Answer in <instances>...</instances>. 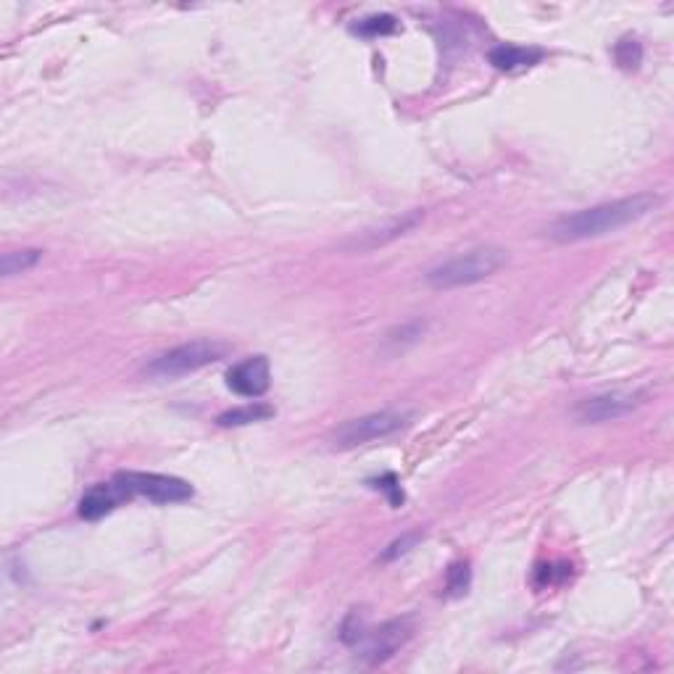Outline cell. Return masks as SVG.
Wrapping results in <instances>:
<instances>
[{"label":"cell","mask_w":674,"mask_h":674,"mask_svg":"<svg viewBox=\"0 0 674 674\" xmlns=\"http://www.w3.org/2000/svg\"><path fill=\"white\" fill-rule=\"evenodd\" d=\"M661 198L656 193H638L619 201L601 203V206L582 208L577 214H567L556 219L548 227V237L556 243H580V240H593V237L617 232L627 224L638 222L648 216L653 208L659 206Z\"/></svg>","instance_id":"obj_1"},{"label":"cell","mask_w":674,"mask_h":674,"mask_svg":"<svg viewBox=\"0 0 674 674\" xmlns=\"http://www.w3.org/2000/svg\"><path fill=\"white\" fill-rule=\"evenodd\" d=\"M506 264H509V251L485 245V248H474V251L461 253V256H453V259L430 269L427 285L432 290H456V287L477 285V282L493 277Z\"/></svg>","instance_id":"obj_2"},{"label":"cell","mask_w":674,"mask_h":674,"mask_svg":"<svg viewBox=\"0 0 674 674\" xmlns=\"http://www.w3.org/2000/svg\"><path fill=\"white\" fill-rule=\"evenodd\" d=\"M227 353H230V345L227 343L201 337V340H190V343H182L177 348L158 353L156 359L145 364V374L153 377V380H174V377H185V374L198 372V369H203L208 364H216Z\"/></svg>","instance_id":"obj_3"},{"label":"cell","mask_w":674,"mask_h":674,"mask_svg":"<svg viewBox=\"0 0 674 674\" xmlns=\"http://www.w3.org/2000/svg\"><path fill=\"white\" fill-rule=\"evenodd\" d=\"M411 422V411H374V414L356 416L348 419L332 432V445L340 451L359 448V445L372 443V440L390 438L395 432H401Z\"/></svg>","instance_id":"obj_4"},{"label":"cell","mask_w":674,"mask_h":674,"mask_svg":"<svg viewBox=\"0 0 674 674\" xmlns=\"http://www.w3.org/2000/svg\"><path fill=\"white\" fill-rule=\"evenodd\" d=\"M114 488L124 498H148L153 503H185L195 495L193 485L180 477L156 472H119L114 477Z\"/></svg>","instance_id":"obj_5"},{"label":"cell","mask_w":674,"mask_h":674,"mask_svg":"<svg viewBox=\"0 0 674 674\" xmlns=\"http://www.w3.org/2000/svg\"><path fill=\"white\" fill-rule=\"evenodd\" d=\"M643 401H646V393H640V390H611V393L593 395V398L577 403L574 419H577V424L617 422L622 416L640 409Z\"/></svg>","instance_id":"obj_6"},{"label":"cell","mask_w":674,"mask_h":674,"mask_svg":"<svg viewBox=\"0 0 674 674\" xmlns=\"http://www.w3.org/2000/svg\"><path fill=\"white\" fill-rule=\"evenodd\" d=\"M272 385V366L266 356H251L227 372V388L243 398H261Z\"/></svg>","instance_id":"obj_7"},{"label":"cell","mask_w":674,"mask_h":674,"mask_svg":"<svg viewBox=\"0 0 674 674\" xmlns=\"http://www.w3.org/2000/svg\"><path fill=\"white\" fill-rule=\"evenodd\" d=\"M411 638V622L409 619H393V622L382 624L377 630H366L364 640V656L369 664H380V661H388L398 648Z\"/></svg>","instance_id":"obj_8"},{"label":"cell","mask_w":674,"mask_h":674,"mask_svg":"<svg viewBox=\"0 0 674 674\" xmlns=\"http://www.w3.org/2000/svg\"><path fill=\"white\" fill-rule=\"evenodd\" d=\"M422 222V211H411V214L393 219V222L374 227V230H364L356 237H351L348 243H343L345 251H374L385 243H393L398 237H403L409 230H414L416 224Z\"/></svg>","instance_id":"obj_9"},{"label":"cell","mask_w":674,"mask_h":674,"mask_svg":"<svg viewBox=\"0 0 674 674\" xmlns=\"http://www.w3.org/2000/svg\"><path fill=\"white\" fill-rule=\"evenodd\" d=\"M119 501H122V495H119V490L114 488V482H111V485H106V482L93 485V488L82 495V501H79V517L87 519V522L103 519L106 514H111V511L116 509V503Z\"/></svg>","instance_id":"obj_10"},{"label":"cell","mask_w":674,"mask_h":674,"mask_svg":"<svg viewBox=\"0 0 674 674\" xmlns=\"http://www.w3.org/2000/svg\"><path fill=\"white\" fill-rule=\"evenodd\" d=\"M490 64L501 72H517V69H530L540 64L543 51L540 48H522V45H495L488 53Z\"/></svg>","instance_id":"obj_11"},{"label":"cell","mask_w":674,"mask_h":674,"mask_svg":"<svg viewBox=\"0 0 674 674\" xmlns=\"http://www.w3.org/2000/svg\"><path fill=\"white\" fill-rule=\"evenodd\" d=\"M269 416H274L272 406L256 401L248 403V406H237V409L224 411V414L216 416V424H219V427H245V424L264 422Z\"/></svg>","instance_id":"obj_12"},{"label":"cell","mask_w":674,"mask_h":674,"mask_svg":"<svg viewBox=\"0 0 674 674\" xmlns=\"http://www.w3.org/2000/svg\"><path fill=\"white\" fill-rule=\"evenodd\" d=\"M40 259H43V251H37V248L8 251L3 253V259H0V272H3V277H16V274L29 272Z\"/></svg>","instance_id":"obj_13"},{"label":"cell","mask_w":674,"mask_h":674,"mask_svg":"<svg viewBox=\"0 0 674 674\" xmlns=\"http://www.w3.org/2000/svg\"><path fill=\"white\" fill-rule=\"evenodd\" d=\"M395 29H398V19L390 14H372L361 19L359 24H353V32L361 37H382V35H393Z\"/></svg>","instance_id":"obj_14"},{"label":"cell","mask_w":674,"mask_h":674,"mask_svg":"<svg viewBox=\"0 0 674 674\" xmlns=\"http://www.w3.org/2000/svg\"><path fill=\"white\" fill-rule=\"evenodd\" d=\"M472 585V569H469L467 561H459V564H451V569L445 572V596L461 598Z\"/></svg>","instance_id":"obj_15"},{"label":"cell","mask_w":674,"mask_h":674,"mask_svg":"<svg viewBox=\"0 0 674 674\" xmlns=\"http://www.w3.org/2000/svg\"><path fill=\"white\" fill-rule=\"evenodd\" d=\"M424 330H427V322H411V324H403V327H398V330L390 332L388 337H385V343H388L390 351H403L406 345L416 343L419 337L424 335Z\"/></svg>","instance_id":"obj_16"},{"label":"cell","mask_w":674,"mask_h":674,"mask_svg":"<svg viewBox=\"0 0 674 674\" xmlns=\"http://www.w3.org/2000/svg\"><path fill=\"white\" fill-rule=\"evenodd\" d=\"M369 488L380 490V493L388 495V501L393 509H401L403 501H406V495H403V488H401V480H398L393 472H385V474H380V477L369 480Z\"/></svg>","instance_id":"obj_17"},{"label":"cell","mask_w":674,"mask_h":674,"mask_svg":"<svg viewBox=\"0 0 674 674\" xmlns=\"http://www.w3.org/2000/svg\"><path fill=\"white\" fill-rule=\"evenodd\" d=\"M419 540H422V532H409V535H403V538L393 540V543H390L388 548L382 551V561L401 559V556H406V553H409L411 548L419 543Z\"/></svg>","instance_id":"obj_18"}]
</instances>
